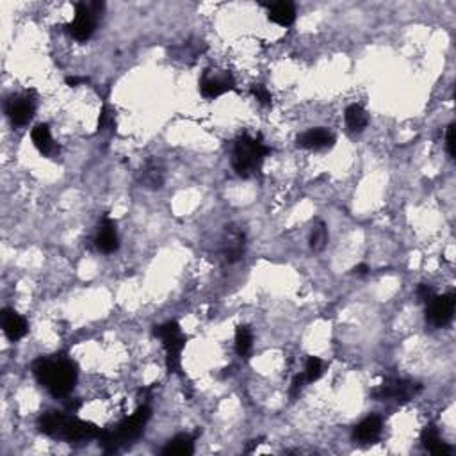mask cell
Wrapping results in <instances>:
<instances>
[{"label": "cell", "instance_id": "obj_29", "mask_svg": "<svg viewBox=\"0 0 456 456\" xmlns=\"http://www.w3.org/2000/svg\"><path fill=\"white\" fill-rule=\"evenodd\" d=\"M369 265L367 264H358L357 268H355V270H353V273L355 274H358V277H365V274L369 273Z\"/></svg>", "mask_w": 456, "mask_h": 456}, {"label": "cell", "instance_id": "obj_27", "mask_svg": "<svg viewBox=\"0 0 456 456\" xmlns=\"http://www.w3.org/2000/svg\"><path fill=\"white\" fill-rule=\"evenodd\" d=\"M305 383H307V380H305L303 373L298 374V376L292 380V385H290V396H292V398H296V396L301 392V389H303V385H305Z\"/></svg>", "mask_w": 456, "mask_h": 456}, {"label": "cell", "instance_id": "obj_3", "mask_svg": "<svg viewBox=\"0 0 456 456\" xmlns=\"http://www.w3.org/2000/svg\"><path fill=\"white\" fill-rule=\"evenodd\" d=\"M271 154V148L264 145L261 137H252L243 134L236 139L232 150V166L236 173L243 179H249L257 173L262 166L265 155Z\"/></svg>", "mask_w": 456, "mask_h": 456}, {"label": "cell", "instance_id": "obj_13", "mask_svg": "<svg viewBox=\"0 0 456 456\" xmlns=\"http://www.w3.org/2000/svg\"><path fill=\"white\" fill-rule=\"evenodd\" d=\"M2 328H4L6 337L12 340V342L24 339L27 332H29V324H27L24 315H20L12 308H4L2 310Z\"/></svg>", "mask_w": 456, "mask_h": 456}, {"label": "cell", "instance_id": "obj_17", "mask_svg": "<svg viewBox=\"0 0 456 456\" xmlns=\"http://www.w3.org/2000/svg\"><path fill=\"white\" fill-rule=\"evenodd\" d=\"M421 442H423L424 448L428 451L432 453V455H439V456H448L451 455V448L446 444L444 440L440 439V433L433 424L426 426L421 433Z\"/></svg>", "mask_w": 456, "mask_h": 456}, {"label": "cell", "instance_id": "obj_5", "mask_svg": "<svg viewBox=\"0 0 456 456\" xmlns=\"http://www.w3.org/2000/svg\"><path fill=\"white\" fill-rule=\"evenodd\" d=\"M102 9H104V4H100V2H93V4L79 2L75 6V18L68 25L70 36L77 42H87L95 33L96 20H98Z\"/></svg>", "mask_w": 456, "mask_h": 456}, {"label": "cell", "instance_id": "obj_20", "mask_svg": "<svg viewBox=\"0 0 456 456\" xmlns=\"http://www.w3.org/2000/svg\"><path fill=\"white\" fill-rule=\"evenodd\" d=\"M141 184L150 189H159L164 184V170L157 161H148L143 168L141 173Z\"/></svg>", "mask_w": 456, "mask_h": 456}, {"label": "cell", "instance_id": "obj_15", "mask_svg": "<svg viewBox=\"0 0 456 456\" xmlns=\"http://www.w3.org/2000/svg\"><path fill=\"white\" fill-rule=\"evenodd\" d=\"M380 433H382V419L376 415H369L355 426L353 439L360 442V444H371L380 437Z\"/></svg>", "mask_w": 456, "mask_h": 456}, {"label": "cell", "instance_id": "obj_22", "mask_svg": "<svg viewBox=\"0 0 456 456\" xmlns=\"http://www.w3.org/2000/svg\"><path fill=\"white\" fill-rule=\"evenodd\" d=\"M253 349V335L248 326H239L236 332V351L239 357H248Z\"/></svg>", "mask_w": 456, "mask_h": 456}, {"label": "cell", "instance_id": "obj_9", "mask_svg": "<svg viewBox=\"0 0 456 456\" xmlns=\"http://www.w3.org/2000/svg\"><path fill=\"white\" fill-rule=\"evenodd\" d=\"M234 86H236L234 77L225 70H205L200 79V91L205 98L211 100L232 91Z\"/></svg>", "mask_w": 456, "mask_h": 456}, {"label": "cell", "instance_id": "obj_14", "mask_svg": "<svg viewBox=\"0 0 456 456\" xmlns=\"http://www.w3.org/2000/svg\"><path fill=\"white\" fill-rule=\"evenodd\" d=\"M333 136L332 132H328L323 127H317V129H310L307 132H303L298 137V146L307 150H323L330 148L333 145Z\"/></svg>", "mask_w": 456, "mask_h": 456}, {"label": "cell", "instance_id": "obj_4", "mask_svg": "<svg viewBox=\"0 0 456 456\" xmlns=\"http://www.w3.org/2000/svg\"><path fill=\"white\" fill-rule=\"evenodd\" d=\"M154 333L157 339L162 340V346H164V351H166V364L170 373H179L182 349L186 348V337L180 332L179 323L168 321V323L155 328Z\"/></svg>", "mask_w": 456, "mask_h": 456}, {"label": "cell", "instance_id": "obj_11", "mask_svg": "<svg viewBox=\"0 0 456 456\" xmlns=\"http://www.w3.org/2000/svg\"><path fill=\"white\" fill-rule=\"evenodd\" d=\"M221 255L228 264L240 261L245 255V234L236 227H227L223 243H221Z\"/></svg>", "mask_w": 456, "mask_h": 456}, {"label": "cell", "instance_id": "obj_10", "mask_svg": "<svg viewBox=\"0 0 456 456\" xmlns=\"http://www.w3.org/2000/svg\"><path fill=\"white\" fill-rule=\"evenodd\" d=\"M34 100L29 95H17L11 96L6 104V112H8L9 120L12 125L24 127L29 123L34 116Z\"/></svg>", "mask_w": 456, "mask_h": 456}, {"label": "cell", "instance_id": "obj_28", "mask_svg": "<svg viewBox=\"0 0 456 456\" xmlns=\"http://www.w3.org/2000/svg\"><path fill=\"white\" fill-rule=\"evenodd\" d=\"M455 125H449L448 132H446V146H448V154L449 157H455Z\"/></svg>", "mask_w": 456, "mask_h": 456}, {"label": "cell", "instance_id": "obj_2", "mask_svg": "<svg viewBox=\"0 0 456 456\" xmlns=\"http://www.w3.org/2000/svg\"><path fill=\"white\" fill-rule=\"evenodd\" d=\"M40 430L45 435L54 437L67 442H86V440L98 439L100 430L91 423L80 421L73 415L61 414V412H46L40 417Z\"/></svg>", "mask_w": 456, "mask_h": 456}, {"label": "cell", "instance_id": "obj_6", "mask_svg": "<svg viewBox=\"0 0 456 456\" xmlns=\"http://www.w3.org/2000/svg\"><path fill=\"white\" fill-rule=\"evenodd\" d=\"M423 390V385L414 382H408V380H401V378H389L380 387L371 392L376 401H389V399H394V401L407 403L410 399H414L415 396L419 394Z\"/></svg>", "mask_w": 456, "mask_h": 456}, {"label": "cell", "instance_id": "obj_26", "mask_svg": "<svg viewBox=\"0 0 456 456\" xmlns=\"http://www.w3.org/2000/svg\"><path fill=\"white\" fill-rule=\"evenodd\" d=\"M433 296H435V292H433L432 287L426 286V283H421V286L417 287V299H419V301L428 303Z\"/></svg>", "mask_w": 456, "mask_h": 456}, {"label": "cell", "instance_id": "obj_16", "mask_svg": "<svg viewBox=\"0 0 456 456\" xmlns=\"http://www.w3.org/2000/svg\"><path fill=\"white\" fill-rule=\"evenodd\" d=\"M30 137H33L34 146H36L43 155H46V157H52V155H55L59 152L58 145H55L54 139H52L49 125L45 123L36 125L33 129V132H30Z\"/></svg>", "mask_w": 456, "mask_h": 456}, {"label": "cell", "instance_id": "obj_21", "mask_svg": "<svg viewBox=\"0 0 456 456\" xmlns=\"http://www.w3.org/2000/svg\"><path fill=\"white\" fill-rule=\"evenodd\" d=\"M344 118L346 125H348V129L351 130V132H362V130L367 127V123H369L367 112L364 111V107H360V105L357 104L349 105V107L346 109Z\"/></svg>", "mask_w": 456, "mask_h": 456}, {"label": "cell", "instance_id": "obj_8", "mask_svg": "<svg viewBox=\"0 0 456 456\" xmlns=\"http://www.w3.org/2000/svg\"><path fill=\"white\" fill-rule=\"evenodd\" d=\"M456 296L453 292L444 296H433L428 301L426 307V323L432 324L433 328H444L449 324L455 314Z\"/></svg>", "mask_w": 456, "mask_h": 456}, {"label": "cell", "instance_id": "obj_1", "mask_svg": "<svg viewBox=\"0 0 456 456\" xmlns=\"http://www.w3.org/2000/svg\"><path fill=\"white\" fill-rule=\"evenodd\" d=\"M36 380L55 398L70 394L77 382V369L67 357L37 358L33 364Z\"/></svg>", "mask_w": 456, "mask_h": 456}, {"label": "cell", "instance_id": "obj_7", "mask_svg": "<svg viewBox=\"0 0 456 456\" xmlns=\"http://www.w3.org/2000/svg\"><path fill=\"white\" fill-rule=\"evenodd\" d=\"M150 415H152V410L146 403H143L141 407L137 408L136 414H132L130 417H127L125 421H121L118 424V428L114 430L112 437H114V442L118 444V448H121L127 442H132V440H137L139 437L143 435L145 432V426L148 423Z\"/></svg>", "mask_w": 456, "mask_h": 456}, {"label": "cell", "instance_id": "obj_12", "mask_svg": "<svg viewBox=\"0 0 456 456\" xmlns=\"http://www.w3.org/2000/svg\"><path fill=\"white\" fill-rule=\"evenodd\" d=\"M95 246L102 253H114L118 249L116 223L111 218L104 216L102 221H100L98 234L95 237Z\"/></svg>", "mask_w": 456, "mask_h": 456}, {"label": "cell", "instance_id": "obj_25", "mask_svg": "<svg viewBox=\"0 0 456 456\" xmlns=\"http://www.w3.org/2000/svg\"><path fill=\"white\" fill-rule=\"evenodd\" d=\"M252 95L255 96V100H257L258 104L261 105H271V102H273V95L270 93V89L265 86H262V84H255V86L252 87Z\"/></svg>", "mask_w": 456, "mask_h": 456}, {"label": "cell", "instance_id": "obj_19", "mask_svg": "<svg viewBox=\"0 0 456 456\" xmlns=\"http://www.w3.org/2000/svg\"><path fill=\"white\" fill-rule=\"evenodd\" d=\"M270 20L280 27H290L296 20V9L290 2H274L270 6Z\"/></svg>", "mask_w": 456, "mask_h": 456}, {"label": "cell", "instance_id": "obj_18", "mask_svg": "<svg viewBox=\"0 0 456 456\" xmlns=\"http://www.w3.org/2000/svg\"><path fill=\"white\" fill-rule=\"evenodd\" d=\"M195 435H189V433H182V435H177L164 446L162 449V455L164 456H189L195 453Z\"/></svg>", "mask_w": 456, "mask_h": 456}, {"label": "cell", "instance_id": "obj_23", "mask_svg": "<svg viewBox=\"0 0 456 456\" xmlns=\"http://www.w3.org/2000/svg\"><path fill=\"white\" fill-rule=\"evenodd\" d=\"M328 243V228L323 221H317L315 227L312 228L310 234V248L314 252H321Z\"/></svg>", "mask_w": 456, "mask_h": 456}, {"label": "cell", "instance_id": "obj_24", "mask_svg": "<svg viewBox=\"0 0 456 456\" xmlns=\"http://www.w3.org/2000/svg\"><path fill=\"white\" fill-rule=\"evenodd\" d=\"M324 373V364L321 358L317 357H308L307 364H305V371H303V376L307 380V383L315 382V380H319Z\"/></svg>", "mask_w": 456, "mask_h": 456}, {"label": "cell", "instance_id": "obj_30", "mask_svg": "<svg viewBox=\"0 0 456 456\" xmlns=\"http://www.w3.org/2000/svg\"><path fill=\"white\" fill-rule=\"evenodd\" d=\"M86 82H87V79H84V77H68L67 79V84L71 87L79 86V84H86Z\"/></svg>", "mask_w": 456, "mask_h": 456}]
</instances>
